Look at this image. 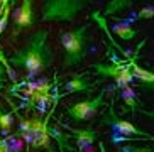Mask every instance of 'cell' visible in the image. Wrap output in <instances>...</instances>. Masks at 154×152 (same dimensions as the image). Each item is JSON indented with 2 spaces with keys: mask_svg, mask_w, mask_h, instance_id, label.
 <instances>
[{
  "mask_svg": "<svg viewBox=\"0 0 154 152\" xmlns=\"http://www.w3.org/2000/svg\"><path fill=\"white\" fill-rule=\"evenodd\" d=\"M10 63L17 69L27 71V74L37 76L53 64V51L48 46V31H39L29 36L27 44L10 56Z\"/></svg>",
  "mask_w": 154,
  "mask_h": 152,
  "instance_id": "6da1fadb",
  "label": "cell"
},
{
  "mask_svg": "<svg viewBox=\"0 0 154 152\" xmlns=\"http://www.w3.org/2000/svg\"><path fill=\"white\" fill-rule=\"evenodd\" d=\"M90 0H44L42 22H71Z\"/></svg>",
  "mask_w": 154,
  "mask_h": 152,
  "instance_id": "7a4b0ae2",
  "label": "cell"
},
{
  "mask_svg": "<svg viewBox=\"0 0 154 152\" xmlns=\"http://www.w3.org/2000/svg\"><path fill=\"white\" fill-rule=\"evenodd\" d=\"M88 24L82 26L80 29L61 34V44L64 47V61L63 68H73L82 63L85 58L86 51V31H88Z\"/></svg>",
  "mask_w": 154,
  "mask_h": 152,
  "instance_id": "3957f363",
  "label": "cell"
},
{
  "mask_svg": "<svg viewBox=\"0 0 154 152\" xmlns=\"http://www.w3.org/2000/svg\"><path fill=\"white\" fill-rule=\"evenodd\" d=\"M102 125H109L110 129L119 135H124V137H131L134 140H151L152 142L154 137L144 130H140L139 127H136L132 122L129 120H122V118H119L117 113L113 112V107H110L109 110V115H105L102 120H100Z\"/></svg>",
  "mask_w": 154,
  "mask_h": 152,
  "instance_id": "277c9868",
  "label": "cell"
},
{
  "mask_svg": "<svg viewBox=\"0 0 154 152\" xmlns=\"http://www.w3.org/2000/svg\"><path fill=\"white\" fill-rule=\"evenodd\" d=\"M93 69H97V73L102 76H110L115 80V85L117 88H124V86H131V83L134 81L131 73V68H129V61L125 64H122L120 61H115L113 64H93Z\"/></svg>",
  "mask_w": 154,
  "mask_h": 152,
  "instance_id": "5b68a950",
  "label": "cell"
},
{
  "mask_svg": "<svg viewBox=\"0 0 154 152\" xmlns=\"http://www.w3.org/2000/svg\"><path fill=\"white\" fill-rule=\"evenodd\" d=\"M103 96H105V90H102L95 98L83 100V102L75 103V105H71L66 112H68V115L71 117L73 120L86 122V120H90V118H93V115H95L100 110V107L103 105Z\"/></svg>",
  "mask_w": 154,
  "mask_h": 152,
  "instance_id": "8992f818",
  "label": "cell"
},
{
  "mask_svg": "<svg viewBox=\"0 0 154 152\" xmlns=\"http://www.w3.org/2000/svg\"><path fill=\"white\" fill-rule=\"evenodd\" d=\"M64 129H68L75 137V144L80 152H93V144L97 142V134L93 129H73V127L64 125Z\"/></svg>",
  "mask_w": 154,
  "mask_h": 152,
  "instance_id": "52a82bcc",
  "label": "cell"
},
{
  "mask_svg": "<svg viewBox=\"0 0 154 152\" xmlns=\"http://www.w3.org/2000/svg\"><path fill=\"white\" fill-rule=\"evenodd\" d=\"M34 7H32V0H22L20 9L15 12L14 17V27H15V36L22 29H27L34 24Z\"/></svg>",
  "mask_w": 154,
  "mask_h": 152,
  "instance_id": "ba28073f",
  "label": "cell"
},
{
  "mask_svg": "<svg viewBox=\"0 0 154 152\" xmlns=\"http://www.w3.org/2000/svg\"><path fill=\"white\" fill-rule=\"evenodd\" d=\"M119 91H120V98L124 100V103H125L127 107L131 108L132 113H144V115L152 117V113H151V112L142 110V107L139 105V100H137V95L134 93V90H132L131 86H124V88H120Z\"/></svg>",
  "mask_w": 154,
  "mask_h": 152,
  "instance_id": "9c48e42d",
  "label": "cell"
},
{
  "mask_svg": "<svg viewBox=\"0 0 154 152\" xmlns=\"http://www.w3.org/2000/svg\"><path fill=\"white\" fill-rule=\"evenodd\" d=\"M129 68H131V73H132V78L134 80H139L140 83H144V85L149 86V90H152V83H154V74L144 68H140L136 64L134 59L129 61Z\"/></svg>",
  "mask_w": 154,
  "mask_h": 152,
  "instance_id": "30bf717a",
  "label": "cell"
},
{
  "mask_svg": "<svg viewBox=\"0 0 154 152\" xmlns=\"http://www.w3.org/2000/svg\"><path fill=\"white\" fill-rule=\"evenodd\" d=\"M112 31L115 32V36H119L120 39H124V41H131V39H134V37L137 36L136 27L132 26L131 22H127V20H120V22L117 20Z\"/></svg>",
  "mask_w": 154,
  "mask_h": 152,
  "instance_id": "8fae6325",
  "label": "cell"
},
{
  "mask_svg": "<svg viewBox=\"0 0 154 152\" xmlns=\"http://www.w3.org/2000/svg\"><path fill=\"white\" fill-rule=\"evenodd\" d=\"M49 137H54L56 139V142H58V145H59V152H64V147L68 149V152H75V149L69 145V139H71V137L66 135L63 130L59 129V123L49 127Z\"/></svg>",
  "mask_w": 154,
  "mask_h": 152,
  "instance_id": "7c38bea8",
  "label": "cell"
},
{
  "mask_svg": "<svg viewBox=\"0 0 154 152\" xmlns=\"http://www.w3.org/2000/svg\"><path fill=\"white\" fill-rule=\"evenodd\" d=\"M90 88V83L86 81L85 76H73L68 83H64L63 86V95L66 93H75V91H86Z\"/></svg>",
  "mask_w": 154,
  "mask_h": 152,
  "instance_id": "4fadbf2b",
  "label": "cell"
},
{
  "mask_svg": "<svg viewBox=\"0 0 154 152\" xmlns=\"http://www.w3.org/2000/svg\"><path fill=\"white\" fill-rule=\"evenodd\" d=\"M131 7H132V0H110L109 5L103 10V17H112V15L122 12L125 9H131Z\"/></svg>",
  "mask_w": 154,
  "mask_h": 152,
  "instance_id": "5bb4252c",
  "label": "cell"
},
{
  "mask_svg": "<svg viewBox=\"0 0 154 152\" xmlns=\"http://www.w3.org/2000/svg\"><path fill=\"white\" fill-rule=\"evenodd\" d=\"M91 17H93V20H97V22H98V24H100V26H102V29H103V31H105V34H107V36H109V37H110V32H109V27H107V24H105V19H103V17H102V14H100V12H98V10H95V12L91 14ZM110 44H113V46H115V47H117V49H119V51H120V53H122V54H124V58H129V53H127V51H125V49H122V47H120V46H119V44H117V42H115V41H113V39H112V37H110ZM129 61H131V58H129Z\"/></svg>",
  "mask_w": 154,
  "mask_h": 152,
  "instance_id": "9a60e30c",
  "label": "cell"
},
{
  "mask_svg": "<svg viewBox=\"0 0 154 152\" xmlns=\"http://www.w3.org/2000/svg\"><path fill=\"white\" fill-rule=\"evenodd\" d=\"M12 125H14V115L10 112H5L0 105V130L4 134H9L12 130Z\"/></svg>",
  "mask_w": 154,
  "mask_h": 152,
  "instance_id": "2e32d148",
  "label": "cell"
},
{
  "mask_svg": "<svg viewBox=\"0 0 154 152\" xmlns=\"http://www.w3.org/2000/svg\"><path fill=\"white\" fill-rule=\"evenodd\" d=\"M152 17H154V7L152 5H147V7L140 9L139 12L136 14V17H131L127 22L132 24V20H146V19H152Z\"/></svg>",
  "mask_w": 154,
  "mask_h": 152,
  "instance_id": "e0dca14e",
  "label": "cell"
},
{
  "mask_svg": "<svg viewBox=\"0 0 154 152\" xmlns=\"http://www.w3.org/2000/svg\"><path fill=\"white\" fill-rule=\"evenodd\" d=\"M5 83H7V76H5V68H4V64H0V91L4 90Z\"/></svg>",
  "mask_w": 154,
  "mask_h": 152,
  "instance_id": "ac0fdd59",
  "label": "cell"
},
{
  "mask_svg": "<svg viewBox=\"0 0 154 152\" xmlns=\"http://www.w3.org/2000/svg\"><path fill=\"white\" fill-rule=\"evenodd\" d=\"M136 145H132V144H127V145H120L119 147V152H134Z\"/></svg>",
  "mask_w": 154,
  "mask_h": 152,
  "instance_id": "d6986e66",
  "label": "cell"
},
{
  "mask_svg": "<svg viewBox=\"0 0 154 152\" xmlns=\"http://www.w3.org/2000/svg\"><path fill=\"white\" fill-rule=\"evenodd\" d=\"M134 152H152V149L151 147H136Z\"/></svg>",
  "mask_w": 154,
  "mask_h": 152,
  "instance_id": "ffe728a7",
  "label": "cell"
},
{
  "mask_svg": "<svg viewBox=\"0 0 154 152\" xmlns=\"http://www.w3.org/2000/svg\"><path fill=\"white\" fill-rule=\"evenodd\" d=\"M98 149H100V152H107V150H105V145H103V142H98Z\"/></svg>",
  "mask_w": 154,
  "mask_h": 152,
  "instance_id": "44dd1931",
  "label": "cell"
},
{
  "mask_svg": "<svg viewBox=\"0 0 154 152\" xmlns=\"http://www.w3.org/2000/svg\"><path fill=\"white\" fill-rule=\"evenodd\" d=\"M12 4H14V2H12ZM5 5H7V4H2V5H0V19H2V14H4V9H5Z\"/></svg>",
  "mask_w": 154,
  "mask_h": 152,
  "instance_id": "7402d4cb",
  "label": "cell"
},
{
  "mask_svg": "<svg viewBox=\"0 0 154 152\" xmlns=\"http://www.w3.org/2000/svg\"><path fill=\"white\" fill-rule=\"evenodd\" d=\"M10 152H19V150H10Z\"/></svg>",
  "mask_w": 154,
  "mask_h": 152,
  "instance_id": "603a6c76",
  "label": "cell"
}]
</instances>
